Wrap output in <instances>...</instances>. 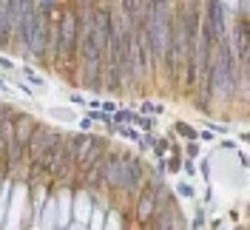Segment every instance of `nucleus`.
<instances>
[{
  "label": "nucleus",
  "instance_id": "f257e3e1",
  "mask_svg": "<svg viewBox=\"0 0 250 230\" xmlns=\"http://www.w3.org/2000/svg\"><path fill=\"white\" fill-rule=\"evenodd\" d=\"M51 68L74 83L77 71V9L74 6H54L51 12Z\"/></svg>",
  "mask_w": 250,
  "mask_h": 230
},
{
  "label": "nucleus",
  "instance_id": "f03ea898",
  "mask_svg": "<svg viewBox=\"0 0 250 230\" xmlns=\"http://www.w3.org/2000/svg\"><path fill=\"white\" fill-rule=\"evenodd\" d=\"M148 179L145 162L137 153L125 151H105L103 156V176H100V188L111 190V193H123L128 199H134L142 190V185Z\"/></svg>",
  "mask_w": 250,
  "mask_h": 230
},
{
  "label": "nucleus",
  "instance_id": "7ed1b4c3",
  "mask_svg": "<svg viewBox=\"0 0 250 230\" xmlns=\"http://www.w3.org/2000/svg\"><path fill=\"white\" fill-rule=\"evenodd\" d=\"M236 94H239V65H236V54H233V48H230V40L225 37L210 51V68H208L210 111L230 105Z\"/></svg>",
  "mask_w": 250,
  "mask_h": 230
},
{
  "label": "nucleus",
  "instance_id": "20e7f679",
  "mask_svg": "<svg viewBox=\"0 0 250 230\" xmlns=\"http://www.w3.org/2000/svg\"><path fill=\"white\" fill-rule=\"evenodd\" d=\"M31 225V208H29V185L26 179H15L12 188V199H9V210H6V222L3 230H23Z\"/></svg>",
  "mask_w": 250,
  "mask_h": 230
},
{
  "label": "nucleus",
  "instance_id": "39448f33",
  "mask_svg": "<svg viewBox=\"0 0 250 230\" xmlns=\"http://www.w3.org/2000/svg\"><path fill=\"white\" fill-rule=\"evenodd\" d=\"M60 137L62 134L57 128H51V125H43V123L34 125V131H31V137H29V145H26V168L40 165V159L60 142Z\"/></svg>",
  "mask_w": 250,
  "mask_h": 230
},
{
  "label": "nucleus",
  "instance_id": "423d86ee",
  "mask_svg": "<svg viewBox=\"0 0 250 230\" xmlns=\"http://www.w3.org/2000/svg\"><path fill=\"white\" fill-rule=\"evenodd\" d=\"M108 151V139L100 134H77V173L94 168Z\"/></svg>",
  "mask_w": 250,
  "mask_h": 230
},
{
  "label": "nucleus",
  "instance_id": "0eeeda50",
  "mask_svg": "<svg viewBox=\"0 0 250 230\" xmlns=\"http://www.w3.org/2000/svg\"><path fill=\"white\" fill-rule=\"evenodd\" d=\"M94 210V193L91 190H85V188H80L71 193V219L77 222V225H85L88 222V216Z\"/></svg>",
  "mask_w": 250,
  "mask_h": 230
},
{
  "label": "nucleus",
  "instance_id": "6e6552de",
  "mask_svg": "<svg viewBox=\"0 0 250 230\" xmlns=\"http://www.w3.org/2000/svg\"><path fill=\"white\" fill-rule=\"evenodd\" d=\"M37 228L40 230H57V205H54V193H48L43 202V210L37 219Z\"/></svg>",
  "mask_w": 250,
  "mask_h": 230
},
{
  "label": "nucleus",
  "instance_id": "1a4fd4ad",
  "mask_svg": "<svg viewBox=\"0 0 250 230\" xmlns=\"http://www.w3.org/2000/svg\"><path fill=\"white\" fill-rule=\"evenodd\" d=\"M12 188H15V179H12V176H3V182H0V230H3V222H6V210H9V199H12Z\"/></svg>",
  "mask_w": 250,
  "mask_h": 230
},
{
  "label": "nucleus",
  "instance_id": "9d476101",
  "mask_svg": "<svg viewBox=\"0 0 250 230\" xmlns=\"http://www.w3.org/2000/svg\"><path fill=\"white\" fill-rule=\"evenodd\" d=\"M48 117L60 120V123H77L80 114L71 105H48Z\"/></svg>",
  "mask_w": 250,
  "mask_h": 230
},
{
  "label": "nucleus",
  "instance_id": "9b49d317",
  "mask_svg": "<svg viewBox=\"0 0 250 230\" xmlns=\"http://www.w3.org/2000/svg\"><path fill=\"white\" fill-rule=\"evenodd\" d=\"M103 225H105V208L94 205L91 216H88V222H85V230H103Z\"/></svg>",
  "mask_w": 250,
  "mask_h": 230
},
{
  "label": "nucleus",
  "instance_id": "f8f14e48",
  "mask_svg": "<svg viewBox=\"0 0 250 230\" xmlns=\"http://www.w3.org/2000/svg\"><path fill=\"white\" fill-rule=\"evenodd\" d=\"M103 230H123V213L120 210H105V225Z\"/></svg>",
  "mask_w": 250,
  "mask_h": 230
},
{
  "label": "nucleus",
  "instance_id": "ddd939ff",
  "mask_svg": "<svg viewBox=\"0 0 250 230\" xmlns=\"http://www.w3.org/2000/svg\"><path fill=\"white\" fill-rule=\"evenodd\" d=\"M20 74H23V77H29V80H31V85H40V88L46 85V80H43V77L37 74L34 68H29V65H26V68H20Z\"/></svg>",
  "mask_w": 250,
  "mask_h": 230
},
{
  "label": "nucleus",
  "instance_id": "4468645a",
  "mask_svg": "<svg viewBox=\"0 0 250 230\" xmlns=\"http://www.w3.org/2000/svg\"><path fill=\"white\" fill-rule=\"evenodd\" d=\"M176 134H182V137H188V139H199V134H196L190 125H185V123H176Z\"/></svg>",
  "mask_w": 250,
  "mask_h": 230
},
{
  "label": "nucleus",
  "instance_id": "2eb2a0df",
  "mask_svg": "<svg viewBox=\"0 0 250 230\" xmlns=\"http://www.w3.org/2000/svg\"><path fill=\"white\" fill-rule=\"evenodd\" d=\"M176 193H179V196H185V199H190V196H193V185H190V182H179V185H176Z\"/></svg>",
  "mask_w": 250,
  "mask_h": 230
},
{
  "label": "nucleus",
  "instance_id": "dca6fc26",
  "mask_svg": "<svg viewBox=\"0 0 250 230\" xmlns=\"http://www.w3.org/2000/svg\"><path fill=\"white\" fill-rule=\"evenodd\" d=\"M114 117H117V123H134L137 114H131V111H114Z\"/></svg>",
  "mask_w": 250,
  "mask_h": 230
},
{
  "label": "nucleus",
  "instance_id": "f3484780",
  "mask_svg": "<svg viewBox=\"0 0 250 230\" xmlns=\"http://www.w3.org/2000/svg\"><path fill=\"white\" fill-rule=\"evenodd\" d=\"M0 68H6V71L12 74V71H15V63L9 60V57H3V54H0Z\"/></svg>",
  "mask_w": 250,
  "mask_h": 230
},
{
  "label": "nucleus",
  "instance_id": "a211bd4d",
  "mask_svg": "<svg viewBox=\"0 0 250 230\" xmlns=\"http://www.w3.org/2000/svg\"><path fill=\"white\" fill-rule=\"evenodd\" d=\"M140 111H142V114H154V111H162V105H151V103H142Z\"/></svg>",
  "mask_w": 250,
  "mask_h": 230
},
{
  "label": "nucleus",
  "instance_id": "6ab92c4d",
  "mask_svg": "<svg viewBox=\"0 0 250 230\" xmlns=\"http://www.w3.org/2000/svg\"><path fill=\"white\" fill-rule=\"evenodd\" d=\"M15 88H17V91H23L26 97H34V91H31V85H26V83H17Z\"/></svg>",
  "mask_w": 250,
  "mask_h": 230
},
{
  "label": "nucleus",
  "instance_id": "aec40b11",
  "mask_svg": "<svg viewBox=\"0 0 250 230\" xmlns=\"http://www.w3.org/2000/svg\"><path fill=\"white\" fill-rule=\"evenodd\" d=\"M222 6H225V9H230V15L236 12V0H222Z\"/></svg>",
  "mask_w": 250,
  "mask_h": 230
},
{
  "label": "nucleus",
  "instance_id": "412c9836",
  "mask_svg": "<svg viewBox=\"0 0 250 230\" xmlns=\"http://www.w3.org/2000/svg\"><path fill=\"white\" fill-rule=\"evenodd\" d=\"M62 230H85V225H77V222H71L68 228H62Z\"/></svg>",
  "mask_w": 250,
  "mask_h": 230
},
{
  "label": "nucleus",
  "instance_id": "4be33fe9",
  "mask_svg": "<svg viewBox=\"0 0 250 230\" xmlns=\"http://www.w3.org/2000/svg\"><path fill=\"white\" fill-rule=\"evenodd\" d=\"M80 125H83V128H91L94 120H91V117H85V120H80Z\"/></svg>",
  "mask_w": 250,
  "mask_h": 230
},
{
  "label": "nucleus",
  "instance_id": "5701e85b",
  "mask_svg": "<svg viewBox=\"0 0 250 230\" xmlns=\"http://www.w3.org/2000/svg\"><path fill=\"white\" fill-rule=\"evenodd\" d=\"M0 182H3V179H0Z\"/></svg>",
  "mask_w": 250,
  "mask_h": 230
}]
</instances>
